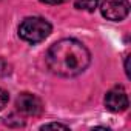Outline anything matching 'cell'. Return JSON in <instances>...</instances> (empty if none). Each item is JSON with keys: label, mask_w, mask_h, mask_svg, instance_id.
I'll return each mask as SVG.
<instances>
[{"label": "cell", "mask_w": 131, "mask_h": 131, "mask_svg": "<svg viewBox=\"0 0 131 131\" xmlns=\"http://www.w3.org/2000/svg\"><path fill=\"white\" fill-rule=\"evenodd\" d=\"M8 99H9V96H8V93L5 91V90H2L0 88V110H2L6 103H8Z\"/></svg>", "instance_id": "9"}, {"label": "cell", "mask_w": 131, "mask_h": 131, "mask_svg": "<svg viewBox=\"0 0 131 131\" xmlns=\"http://www.w3.org/2000/svg\"><path fill=\"white\" fill-rule=\"evenodd\" d=\"M9 73H11V65L3 59H0V76H8Z\"/></svg>", "instance_id": "7"}, {"label": "cell", "mask_w": 131, "mask_h": 131, "mask_svg": "<svg viewBox=\"0 0 131 131\" xmlns=\"http://www.w3.org/2000/svg\"><path fill=\"white\" fill-rule=\"evenodd\" d=\"M99 5V0H76L74 6L77 9H83V11H90L93 13Z\"/></svg>", "instance_id": "6"}, {"label": "cell", "mask_w": 131, "mask_h": 131, "mask_svg": "<svg viewBox=\"0 0 131 131\" xmlns=\"http://www.w3.org/2000/svg\"><path fill=\"white\" fill-rule=\"evenodd\" d=\"M52 31V26L48 20L42 17H28L19 26V36L28 43L43 42Z\"/></svg>", "instance_id": "2"}, {"label": "cell", "mask_w": 131, "mask_h": 131, "mask_svg": "<svg viewBox=\"0 0 131 131\" xmlns=\"http://www.w3.org/2000/svg\"><path fill=\"white\" fill-rule=\"evenodd\" d=\"M49 128H54V129H68L67 125L63 123H45L40 126V129H49Z\"/></svg>", "instance_id": "8"}, {"label": "cell", "mask_w": 131, "mask_h": 131, "mask_svg": "<svg viewBox=\"0 0 131 131\" xmlns=\"http://www.w3.org/2000/svg\"><path fill=\"white\" fill-rule=\"evenodd\" d=\"M16 108L20 114L23 116H40L43 113V103L42 100L31 94V93H22L17 99H16Z\"/></svg>", "instance_id": "4"}, {"label": "cell", "mask_w": 131, "mask_h": 131, "mask_svg": "<svg viewBox=\"0 0 131 131\" xmlns=\"http://www.w3.org/2000/svg\"><path fill=\"white\" fill-rule=\"evenodd\" d=\"M125 73H126V76L129 77V56L125 59Z\"/></svg>", "instance_id": "11"}, {"label": "cell", "mask_w": 131, "mask_h": 131, "mask_svg": "<svg viewBox=\"0 0 131 131\" xmlns=\"http://www.w3.org/2000/svg\"><path fill=\"white\" fill-rule=\"evenodd\" d=\"M91 62L88 48L74 39H63L51 45L46 52L48 68L62 77H74L83 73Z\"/></svg>", "instance_id": "1"}, {"label": "cell", "mask_w": 131, "mask_h": 131, "mask_svg": "<svg viewBox=\"0 0 131 131\" xmlns=\"http://www.w3.org/2000/svg\"><path fill=\"white\" fill-rule=\"evenodd\" d=\"M42 3H46V5H60L63 2H67V0H40Z\"/></svg>", "instance_id": "10"}, {"label": "cell", "mask_w": 131, "mask_h": 131, "mask_svg": "<svg viewBox=\"0 0 131 131\" xmlns=\"http://www.w3.org/2000/svg\"><path fill=\"white\" fill-rule=\"evenodd\" d=\"M100 13L108 20L120 22L129 13V2L128 0H103L100 5Z\"/></svg>", "instance_id": "3"}, {"label": "cell", "mask_w": 131, "mask_h": 131, "mask_svg": "<svg viewBox=\"0 0 131 131\" xmlns=\"http://www.w3.org/2000/svg\"><path fill=\"white\" fill-rule=\"evenodd\" d=\"M128 94L123 86H114L105 96V106L111 113H122L128 108Z\"/></svg>", "instance_id": "5"}]
</instances>
